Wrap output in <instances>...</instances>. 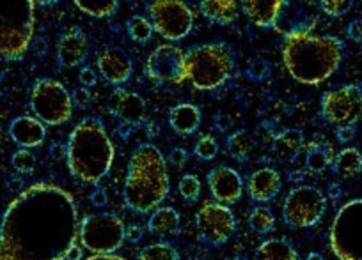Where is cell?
I'll use <instances>...</instances> for the list:
<instances>
[{"instance_id": "cell-1", "label": "cell", "mask_w": 362, "mask_h": 260, "mask_svg": "<svg viewBox=\"0 0 362 260\" xmlns=\"http://www.w3.org/2000/svg\"><path fill=\"white\" fill-rule=\"evenodd\" d=\"M78 232L73 197L54 185L30 186L6 213L0 260H66Z\"/></svg>"}, {"instance_id": "cell-2", "label": "cell", "mask_w": 362, "mask_h": 260, "mask_svg": "<svg viewBox=\"0 0 362 260\" xmlns=\"http://www.w3.org/2000/svg\"><path fill=\"white\" fill-rule=\"evenodd\" d=\"M283 58L291 78L304 85H320L339 68L343 43L334 36L311 34V27H298L284 34Z\"/></svg>"}, {"instance_id": "cell-3", "label": "cell", "mask_w": 362, "mask_h": 260, "mask_svg": "<svg viewBox=\"0 0 362 260\" xmlns=\"http://www.w3.org/2000/svg\"><path fill=\"white\" fill-rule=\"evenodd\" d=\"M114 161V145L105 126L96 117H86L71 131L68 166L73 178L86 185H98Z\"/></svg>"}, {"instance_id": "cell-4", "label": "cell", "mask_w": 362, "mask_h": 260, "mask_svg": "<svg viewBox=\"0 0 362 260\" xmlns=\"http://www.w3.org/2000/svg\"><path fill=\"white\" fill-rule=\"evenodd\" d=\"M167 163L158 147L142 144L134 151L124 185V202L135 213H149L169 195Z\"/></svg>"}, {"instance_id": "cell-5", "label": "cell", "mask_w": 362, "mask_h": 260, "mask_svg": "<svg viewBox=\"0 0 362 260\" xmlns=\"http://www.w3.org/2000/svg\"><path fill=\"white\" fill-rule=\"evenodd\" d=\"M235 69V55L226 43H206L187 51V80L197 91L224 85Z\"/></svg>"}, {"instance_id": "cell-6", "label": "cell", "mask_w": 362, "mask_h": 260, "mask_svg": "<svg viewBox=\"0 0 362 260\" xmlns=\"http://www.w3.org/2000/svg\"><path fill=\"white\" fill-rule=\"evenodd\" d=\"M34 34V0H0V55L18 61Z\"/></svg>"}, {"instance_id": "cell-7", "label": "cell", "mask_w": 362, "mask_h": 260, "mask_svg": "<svg viewBox=\"0 0 362 260\" xmlns=\"http://www.w3.org/2000/svg\"><path fill=\"white\" fill-rule=\"evenodd\" d=\"M330 248L339 260H362V199L337 211L330 227Z\"/></svg>"}, {"instance_id": "cell-8", "label": "cell", "mask_w": 362, "mask_h": 260, "mask_svg": "<svg viewBox=\"0 0 362 260\" xmlns=\"http://www.w3.org/2000/svg\"><path fill=\"white\" fill-rule=\"evenodd\" d=\"M30 106L41 123L59 126L71 119L73 99L62 83L57 80L43 78L34 85Z\"/></svg>"}, {"instance_id": "cell-9", "label": "cell", "mask_w": 362, "mask_h": 260, "mask_svg": "<svg viewBox=\"0 0 362 260\" xmlns=\"http://www.w3.org/2000/svg\"><path fill=\"white\" fill-rule=\"evenodd\" d=\"M83 248L95 255L114 253L124 241V225L119 216L110 213H100L87 216L78 228Z\"/></svg>"}, {"instance_id": "cell-10", "label": "cell", "mask_w": 362, "mask_h": 260, "mask_svg": "<svg viewBox=\"0 0 362 260\" xmlns=\"http://www.w3.org/2000/svg\"><path fill=\"white\" fill-rule=\"evenodd\" d=\"M153 29L169 41H180L192 32L194 15L183 0H151L148 8Z\"/></svg>"}, {"instance_id": "cell-11", "label": "cell", "mask_w": 362, "mask_h": 260, "mask_svg": "<svg viewBox=\"0 0 362 260\" xmlns=\"http://www.w3.org/2000/svg\"><path fill=\"white\" fill-rule=\"evenodd\" d=\"M327 209L323 193L315 186H297L284 200V221L290 227L308 228L322 220Z\"/></svg>"}, {"instance_id": "cell-12", "label": "cell", "mask_w": 362, "mask_h": 260, "mask_svg": "<svg viewBox=\"0 0 362 260\" xmlns=\"http://www.w3.org/2000/svg\"><path fill=\"white\" fill-rule=\"evenodd\" d=\"M322 113L334 126H355L362 120V89L343 85L323 94Z\"/></svg>"}, {"instance_id": "cell-13", "label": "cell", "mask_w": 362, "mask_h": 260, "mask_svg": "<svg viewBox=\"0 0 362 260\" xmlns=\"http://www.w3.org/2000/svg\"><path fill=\"white\" fill-rule=\"evenodd\" d=\"M146 73L156 83L181 85L187 80V54L174 44H160L149 54Z\"/></svg>"}, {"instance_id": "cell-14", "label": "cell", "mask_w": 362, "mask_h": 260, "mask_svg": "<svg viewBox=\"0 0 362 260\" xmlns=\"http://www.w3.org/2000/svg\"><path fill=\"white\" fill-rule=\"evenodd\" d=\"M197 230L204 242L224 244L235 232V216L224 204H204L196 216Z\"/></svg>"}, {"instance_id": "cell-15", "label": "cell", "mask_w": 362, "mask_h": 260, "mask_svg": "<svg viewBox=\"0 0 362 260\" xmlns=\"http://www.w3.org/2000/svg\"><path fill=\"white\" fill-rule=\"evenodd\" d=\"M208 185L215 200L222 204L238 202L243 193V182L240 173L229 166H217L208 173Z\"/></svg>"}, {"instance_id": "cell-16", "label": "cell", "mask_w": 362, "mask_h": 260, "mask_svg": "<svg viewBox=\"0 0 362 260\" xmlns=\"http://www.w3.org/2000/svg\"><path fill=\"white\" fill-rule=\"evenodd\" d=\"M89 54V37L80 27H71L61 36L57 44V58L62 68L82 64Z\"/></svg>"}, {"instance_id": "cell-17", "label": "cell", "mask_w": 362, "mask_h": 260, "mask_svg": "<svg viewBox=\"0 0 362 260\" xmlns=\"http://www.w3.org/2000/svg\"><path fill=\"white\" fill-rule=\"evenodd\" d=\"M98 69L100 75L107 82L121 85V83L130 80L132 73H134V64H132L130 57L124 50L116 47H107L98 57Z\"/></svg>"}, {"instance_id": "cell-18", "label": "cell", "mask_w": 362, "mask_h": 260, "mask_svg": "<svg viewBox=\"0 0 362 260\" xmlns=\"http://www.w3.org/2000/svg\"><path fill=\"white\" fill-rule=\"evenodd\" d=\"M109 110L123 123L132 124V126L144 123L146 112H148L144 99L135 92L124 91V89H116L112 92L109 99Z\"/></svg>"}, {"instance_id": "cell-19", "label": "cell", "mask_w": 362, "mask_h": 260, "mask_svg": "<svg viewBox=\"0 0 362 260\" xmlns=\"http://www.w3.org/2000/svg\"><path fill=\"white\" fill-rule=\"evenodd\" d=\"M247 18L257 27H277L284 11L286 0H240Z\"/></svg>"}, {"instance_id": "cell-20", "label": "cell", "mask_w": 362, "mask_h": 260, "mask_svg": "<svg viewBox=\"0 0 362 260\" xmlns=\"http://www.w3.org/2000/svg\"><path fill=\"white\" fill-rule=\"evenodd\" d=\"M283 188V179L281 173L274 168H259L254 172L247 182L250 199L256 202H268Z\"/></svg>"}, {"instance_id": "cell-21", "label": "cell", "mask_w": 362, "mask_h": 260, "mask_svg": "<svg viewBox=\"0 0 362 260\" xmlns=\"http://www.w3.org/2000/svg\"><path fill=\"white\" fill-rule=\"evenodd\" d=\"M9 135L22 147H36L45 140L47 131H45L43 123L40 119L22 116L13 120L11 126H9Z\"/></svg>"}, {"instance_id": "cell-22", "label": "cell", "mask_w": 362, "mask_h": 260, "mask_svg": "<svg viewBox=\"0 0 362 260\" xmlns=\"http://www.w3.org/2000/svg\"><path fill=\"white\" fill-rule=\"evenodd\" d=\"M201 13L210 22L231 25L240 15V0H201Z\"/></svg>"}, {"instance_id": "cell-23", "label": "cell", "mask_w": 362, "mask_h": 260, "mask_svg": "<svg viewBox=\"0 0 362 260\" xmlns=\"http://www.w3.org/2000/svg\"><path fill=\"white\" fill-rule=\"evenodd\" d=\"M169 123L176 133L190 135L199 128L201 110L190 103H180L169 113Z\"/></svg>"}, {"instance_id": "cell-24", "label": "cell", "mask_w": 362, "mask_h": 260, "mask_svg": "<svg viewBox=\"0 0 362 260\" xmlns=\"http://www.w3.org/2000/svg\"><path fill=\"white\" fill-rule=\"evenodd\" d=\"M304 145V135L300 130H284L274 140V152L283 161H293Z\"/></svg>"}, {"instance_id": "cell-25", "label": "cell", "mask_w": 362, "mask_h": 260, "mask_svg": "<svg viewBox=\"0 0 362 260\" xmlns=\"http://www.w3.org/2000/svg\"><path fill=\"white\" fill-rule=\"evenodd\" d=\"M148 228L156 235H173L180 232V214L173 207H160L149 218Z\"/></svg>"}, {"instance_id": "cell-26", "label": "cell", "mask_w": 362, "mask_h": 260, "mask_svg": "<svg viewBox=\"0 0 362 260\" xmlns=\"http://www.w3.org/2000/svg\"><path fill=\"white\" fill-rule=\"evenodd\" d=\"M254 260H298V253L290 242L283 239H270L257 248Z\"/></svg>"}, {"instance_id": "cell-27", "label": "cell", "mask_w": 362, "mask_h": 260, "mask_svg": "<svg viewBox=\"0 0 362 260\" xmlns=\"http://www.w3.org/2000/svg\"><path fill=\"white\" fill-rule=\"evenodd\" d=\"M334 161L332 149L325 142H313L308 149V156H305V165L311 172L322 173L330 163Z\"/></svg>"}, {"instance_id": "cell-28", "label": "cell", "mask_w": 362, "mask_h": 260, "mask_svg": "<svg viewBox=\"0 0 362 260\" xmlns=\"http://www.w3.org/2000/svg\"><path fill=\"white\" fill-rule=\"evenodd\" d=\"M334 170L344 178L357 175L362 170V154L355 147H346L334 158Z\"/></svg>"}, {"instance_id": "cell-29", "label": "cell", "mask_w": 362, "mask_h": 260, "mask_svg": "<svg viewBox=\"0 0 362 260\" xmlns=\"http://www.w3.org/2000/svg\"><path fill=\"white\" fill-rule=\"evenodd\" d=\"M76 8L93 18H109L116 13L117 0H73Z\"/></svg>"}, {"instance_id": "cell-30", "label": "cell", "mask_w": 362, "mask_h": 260, "mask_svg": "<svg viewBox=\"0 0 362 260\" xmlns=\"http://www.w3.org/2000/svg\"><path fill=\"white\" fill-rule=\"evenodd\" d=\"M137 260H180V255L169 242H156L142 248Z\"/></svg>"}, {"instance_id": "cell-31", "label": "cell", "mask_w": 362, "mask_h": 260, "mask_svg": "<svg viewBox=\"0 0 362 260\" xmlns=\"http://www.w3.org/2000/svg\"><path fill=\"white\" fill-rule=\"evenodd\" d=\"M228 151L235 159H245L252 151V137L247 131H235L228 140Z\"/></svg>"}, {"instance_id": "cell-32", "label": "cell", "mask_w": 362, "mask_h": 260, "mask_svg": "<svg viewBox=\"0 0 362 260\" xmlns=\"http://www.w3.org/2000/svg\"><path fill=\"white\" fill-rule=\"evenodd\" d=\"M128 36L137 43H148L153 37V23L144 16H132L127 22Z\"/></svg>"}, {"instance_id": "cell-33", "label": "cell", "mask_w": 362, "mask_h": 260, "mask_svg": "<svg viewBox=\"0 0 362 260\" xmlns=\"http://www.w3.org/2000/svg\"><path fill=\"white\" fill-rule=\"evenodd\" d=\"M249 223L252 227V230L259 232V234H268V232L274 230L276 218H274V214H272V211L268 207H256L250 213Z\"/></svg>"}, {"instance_id": "cell-34", "label": "cell", "mask_w": 362, "mask_h": 260, "mask_svg": "<svg viewBox=\"0 0 362 260\" xmlns=\"http://www.w3.org/2000/svg\"><path fill=\"white\" fill-rule=\"evenodd\" d=\"M177 188H180V193L183 199L189 200V202H194V200H197V197L201 193V181L199 178H196L192 173H187V175H183L180 179Z\"/></svg>"}, {"instance_id": "cell-35", "label": "cell", "mask_w": 362, "mask_h": 260, "mask_svg": "<svg viewBox=\"0 0 362 260\" xmlns=\"http://www.w3.org/2000/svg\"><path fill=\"white\" fill-rule=\"evenodd\" d=\"M354 6V0H320V8L325 15L337 18V16L346 15Z\"/></svg>"}, {"instance_id": "cell-36", "label": "cell", "mask_w": 362, "mask_h": 260, "mask_svg": "<svg viewBox=\"0 0 362 260\" xmlns=\"http://www.w3.org/2000/svg\"><path fill=\"white\" fill-rule=\"evenodd\" d=\"M194 152H196L197 158L203 159V161H210V159H214L218 152L217 140H215L214 137H210V135H204V137H201L199 142L196 144V151Z\"/></svg>"}, {"instance_id": "cell-37", "label": "cell", "mask_w": 362, "mask_h": 260, "mask_svg": "<svg viewBox=\"0 0 362 260\" xmlns=\"http://www.w3.org/2000/svg\"><path fill=\"white\" fill-rule=\"evenodd\" d=\"M13 165H15V168L18 170V172L30 173L36 168V158H34L27 149H20V151H16L15 156H13Z\"/></svg>"}, {"instance_id": "cell-38", "label": "cell", "mask_w": 362, "mask_h": 260, "mask_svg": "<svg viewBox=\"0 0 362 260\" xmlns=\"http://www.w3.org/2000/svg\"><path fill=\"white\" fill-rule=\"evenodd\" d=\"M268 73H270V66H268L264 61H261V58L252 61L249 64V68H247V75H249L252 80L267 78Z\"/></svg>"}, {"instance_id": "cell-39", "label": "cell", "mask_w": 362, "mask_h": 260, "mask_svg": "<svg viewBox=\"0 0 362 260\" xmlns=\"http://www.w3.org/2000/svg\"><path fill=\"white\" fill-rule=\"evenodd\" d=\"M78 80L83 87H93L98 82V75L93 68H82L78 73Z\"/></svg>"}, {"instance_id": "cell-40", "label": "cell", "mask_w": 362, "mask_h": 260, "mask_svg": "<svg viewBox=\"0 0 362 260\" xmlns=\"http://www.w3.org/2000/svg\"><path fill=\"white\" fill-rule=\"evenodd\" d=\"M71 99L75 105L82 106V109H87V106L90 105V101H93V96H90V92L87 91V89H82V87H80V89H76V91L73 92Z\"/></svg>"}, {"instance_id": "cell-41", "label": "cell", "mask_w": 362, "mask_h": 260, "mask_svg": "<svg viewBox=\"0 0 362 260\" xmlns=\"http://www.w3.org/2000/svg\"><path fill=\"white\" fill-rule=\"evenodd\" d=\"M187 159H189V154H187L185 149H181V147L173 149V151H170V154H169V161L173 163V165H176V166L185 165Z\"/></svg>"}, {"instance_id": "cell-42", "label": "cell", "mask_w": 362, "mask_h": 260, "mask_svg": "<svg viewBox=\"0 0 362 260\" xmlns=\"http://www.w3.org/2000/svg\"><path fill=\"white\" fill-rule=\"evenodd\" d=\"M348 37H350L351 41L362 43V20H354V22L348 25Z\"/></svg>"}, {"instance_id": "cell-43", "label": "cell", "mask_w": 362, "mask_h": 260, "mask_svg": "<svg viewBox=\"0 0 362 260\" xmlns=\"http://www.w3.org/2000/svg\"><path fill=\"white\" fill-rule=\"evenodd\" d=\"M142 239V228L139 225H130L124 228V241L139 242Z\"/></svg>"}, {"instance_id": "cell-44", "label": "cell", "mask_w": 362, "mask_h": 260, "mask_svg": "<svg viewBox=\"0 0 362 260\" xmlns=\"http://www.w3.org/2000/svg\"><path fill=\"white\" fill-rule=\"evenodd\" d=\"M50 154L54 159H64V158H68V147H66L64 144H61V142H57V144H52Z\"/></svg>"}, {"instance_id": "cell-45", "label": "cell", "mask_w": 362, "mask_h": 260, "mask_svg": "<svg viewBox=\"0 0 362 260\" xmlns=\"http://www.w3.org/2000/svg\"><path fill=\"white\" fill-rule=\"evenodd\" d=\"M355 137V126H339L337 128V138H339L341 142H350L351 138Z\"/></svg>"}, {"instance_id": "cell-46", "label": "cell", "mask_w": 362, "mask_h": 260, "mask_svg": "<svg viewBox=\"0 0 362 260\" xmlns=\"http://www.w3.org/2000/svg\"><path fill=\"white\" fill-rule=\"evenodd\" d=\"M214 124L218 131H228L231 128V119L226 113H218V116H215Z\"/></svg>"}, {"instance_id": "cell-47", "label": "cell", "mask_w": 362, "mask_h": 260, "mask_svg": "<svg viewBox=\"0 0 362 260\" xmlns=\"http://www.w3.org/2000/svg\"><path fill=\"white\" fill-rule=\"evenodd\" d=\"M90 202L95 207H105L107 206V193L103 190H95L90 195Z\"/></svg>"}, {"instance_id": "cell-48", "label": "cell", "mask_w": 362, "mask_h": 260, "mask_svg": "<svg viewBox=\"0 0 362 260\" xmlns=\"http://www.w3.org/2000/svg\"><path fill=\"white\" fill-rule=\"evenodd\" d=\"M66 259H68V260H80V259H82V248H80L78 244H73L71 248H69Z\"/></svg>"}, {"instance_id": "cell-49", "label": "cell", "mask_w": 362, "mask_h": 260, "mask_svg": "<svg viewBox=\"0 0 362 260\" xmlns=\"http://www.w3.org/2000/svg\"><path fill=\"white\" fill-rule=\"evenodd\" d=\"M132 130H134V126H132V124L123 123L119 128H117V135H119L121 138H128V137H130Z\"/></svg>"}, {"instance_id": "cell-50", "label": "cell", "mask_w": 362, "mask_h": 260, "mask_svg": "<svg viewBox=\"0 0 362 260\" xmlns=\"http://www.w3.org/2000/svg\"><path fill=\"white\" fill-rule=\"evenodd\" d=\"M86 260H124L123 256L112 255V253H102V255H93Z\"/></svg>"}, {"instance_id": "cell-51", "label": "cell", "mask_w": 362, "mask_h": 260, "mask_svg": "<svg viewBox=\"0 0 362 260\" xmlns=\"http://www.w3.org/2000/svg\"><path fill=\"white\" fill-rule=\"evenodd\" d=\"M304 178H305V173L302 172V170H293V172H290V181L300 182Z\"/></svg>"}, {"instance_id": "cell-52", "label": "cell", "mask_w": 362, "mask_h": 260, "mask_svg": "<svg viewBox=\"0 0 362 260\" xmlns=\"http://www.w3.org/2000/svg\"><path fill=\"white\" fill-rule=\"evenodd\" d=\"M341 195V190H339V185H329V197L330 199H337V197Z\"/></svg>"}, {"instance_id": "cell-53", "label": "cell", "mask_w": 362, "mask_h": 260, "mask_svg": "<svg viewBox=\"0 0 362 260\" xmlns=\"http://www.w3.org/2000/svg\"><path fill=\"white\" fill-rule=\"evenodd\" d=\"M305 260H323V256L320 255V253H316V252H313V253H309V256Z\"/></svg>"}, {"instance_id": "cell-54", "label": "cell", "mask_w": 362, "mask_h": 260, "mask_svg": "<svg viewBox=\"0 0 362 260\" xmlns=\"http://www.w3.org/2000/svg\"><path fill=\"white\" fill-rule=\"evenodd\" d=\"M36 2H40L41 6H52V4H57L59 0H36Z\"/></svg>"}, {"instance_id": "cell-55", "label": "cell", "mask_w": 362, "mask_h": 260, "mask_svg": "<svg viewBox=\"0 0 362 260\" xmlns=\"http://www.w3.org/2000/svg\"><path fill=\"white\" fill-rule=\"evenodd\" d=\"M233 260H247V259H245V256H235Z\"/></svg>"}, {"instance_id": "cell-56", "label": "cell", "mask_w": 362, "mask_h": 260, "mask_svg": "<svg viewBox=\"0 0 362 260\" xmlns=\"http://www.w3.org/2000/svg\"><path fill=\"white\" fill-rule=\"evenodd\" d=\"M0 80H2V76H0Z\"/></svg>"}]
</instances>
